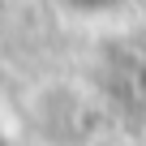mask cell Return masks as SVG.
I'll return each mask as SVG.
<instances>
[{
  "label": "cell",
  "instance_id": "obj_1",
  "mask_svg": "<svg viewBox=\"0 0 146 146\" xmlns=\"http://www.w3.org/2000/svg\"><path fill=\"white\" fill-rule=\"evenodd\" d=\"M64 5H73V9H86V13H95V9H112V5H120V0H64Z\"/></svg>",
  "mask_w": 146,
  "mask_h": 146
},
{
  "label": "cell",
  "instance_id": "obj_2",
  "mask_svg": "<svg viewBox=\"0 0 146 146\" xmlns=\"http://www.w3.org/2000/svg\"><path fill=\"white\" fill-rule=\"evenodd\" d=\"M0 146H5V133H0Z\"/></svg>",
  "mask_w": 146,
  "mask_h": 146
}]
</instances>
